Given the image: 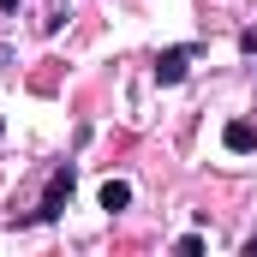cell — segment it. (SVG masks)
<instances>
[{"label": "cell", "mask_w": 257, "mask_h": 257, "mask_svg": "<svg viewBox=\"0 0 257 257\" xmlns=\"http://www.w3.org/2000/svg\"><path fill=\"white\" fill-rule=\"evenodd\" d=\"M72 186H78V168H72V162H60V168L48 174V186H42V203L30 209V221H54V215L66 209V197H72Z\"/></svg>", "instance_id": "6da1fadb"}, {"label": "cell", "mask_w": 257, "mask_h": 257, "mask_svg": "<svg viewBox=\"0 0 257 257\" xmlns=\"http://www.w3.org/2000/svg\"><path fill=\"white\" fill-rule=\"evenodd\" d=\"M192 42H186V48H168V54H156V84H180V78H186V66H192Z\"/></svg>", "instance_id": "7a4b0ae2"}, {"label": "cell", "mask_w": 257, "mask_h": 257, "mask_svg": "<svg viewBox=\"0 0 257 257\" xmlns=\"http://www.w3.org/2000/svg\"><path fill=\"white\" fill-rule=\"evenodd\" d=\"M221 144H227L233 156H251V150H257V126H251V120H227V132H221Z\"/></svg>", "instance_id": "3957f363"}, {"label": "cell", "mask_w": 257, "mask_h": 257, "mask_svg": "<svg viewBox=\"0 0 257 257\" xmlns=\"http://www.w3.org/2000/svg\"><path fill=\"white\" fill-rule=\"evenodd\" d=\"M126 203H132V186H126V180H108V186H102V209H108V215L126 209Z\"/></svg>", "instance_id": "277c9868"}, {"label": "cell", "mask_w": 257, "mask_h": 257, "mask_svg": "<svg viewBox=\"0 0 257 257\" xmlns=\"http://www.w3.org/2000/svg\"><path fill=\"white\" fill-rule=\"evenodd\" d=\"M245 257H257V233H251V239H245Z\"/></svg>", "instance_id": "5b68a950"}]
</instances>
